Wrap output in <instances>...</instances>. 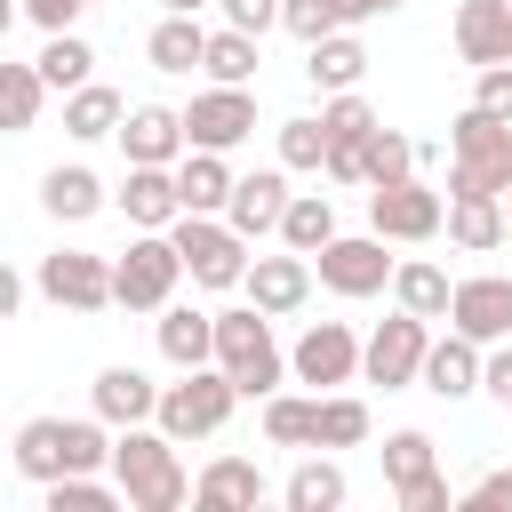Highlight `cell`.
I'll return each instance as SVG.
<instances>
[{
  "mask_svg": "<svg viewBox=\"0 0 512 512\" xmlns=\"http://www.w3.org/2000/svg\"><path fill=\"white\" fill-rule=\"evenodd\" d=\"M216 368L240 384V400H272L296 368H288V352L272 344V312L264 304H232V312H216Z\"/></svg>",
  "mask_w": 512,
  "mask_h": 512,
  "instance_id": "2",
  "label": "cell"
},
{
  "mask_svg": "<svg viewBox=\"0 0 512 512\" xmlns=\"http://www.w3.org/2000/svg\"><path fill=\"white\" fill-rule=\"evenodd\" d=\"M280 496H288V512H336V504H344V472H336L328 456H312V464L288 472Z\"/></svg>",
  "mask_w": 512,
  "mask_h": 512,
  "instance_id": "36",
  "label": "cell"
},
{
  "mask_svg": "<svg viewBox=\"0 0 512 512\" xmlns=\"http://www.w3.org/2000/svg\"><path fill=\"white\" fill-rule=\"evenodd\" d=\"M360 344H368V336H352L344 320H304V336H296L288 368H296V384L336 392V384H352V376H360Z\"/></svg>",
  "mask_w": 512,
  "mask_h": 512,
  "instance_id": "12",
  "label": "cell"
},
{
  "mask_svg": "<svg viewBox=\"0 0 512 512\" xmlns=\"http://www.w3.org/2000/svg\"><path fill=\"white\" fill-rule=\"evenodd\" d=\"M480 376H488V344H480V336H464V328L432 336V352H424V392L464 400V392H480Z\"/></svg>",
  "mask_w": 512,
  "mask_h": 512,
  "instance_id": "18",
  "label": "cell"
},
{
  "mask_svg": "<svg viewBox=\"0 0 512 512\" xmlns=\"http://www.w3.org/2000/svg\"><path fill=\"white\" fill-rule=\"evenodd\" d=\"M176 232V248H184V272H192V288H240L248 280V232L232 224V216H176L168 224Z\"/></svg>",
  "mask_w": 512,
  "mask_h": 512,
  "instance_id": "7",
  "label": "cell"
},
{
  "mask_svg": "<svg viewBox=\"0 0 512 512\" xmlns=\"http://www.w3.org/2000/svg\"><path fill=\"white\" fill-rule=\"evenodd\" d=\"M104 200H112V192L96 184V168H48V176H40V208H48L56 224H88Z\"/></svg>",
  "mask_w": 512,
  "mask_h": 512,
  "instance_id": "27",
  "label": "cell"
},
{
  "mask_svg": "<svg viewBox=\"0 0 512 512\" xmlns=\"http://www.w3.org/2000/svg\"><path fill=\"white\" fill-rule=\"evenodd\" d=\"M32 64L48 72V88H56V96H72V88H88V64H96V56H88V40H80V32H48V48H40Z\"/></svg>",
  "mask_w": 512,
  "mask_h": 512,
  "instance_id": "37",
  "label": "cell"
},
{
  "mask_svg": "<svg viewBox=\"0 0 512 512\" xmlns=\"http://www.w3.org/2000/svg\"><path fill=\"white\" fill-rule=\"evenodd\" d=\"M160 360L168 368H208L216 360V312H200V304H160Z\"/></svg>",
  "mask_w": 512,
  "mask_h": 512,
  "instance_id": "20",
  "label": "cell"
},
{
  "mask_svg": "<svg viewBox=\"0 0 512 512\" xmlns=\"http://www.w3.org/2000/svg\"><path fill=\"white\" fill-rule=\"evenodd\" d=\"M472 104H480V112H496V120H512V64H480Z\"/></svg>",
  "mask_w": 512,
  "mask_h": 512,
  "instance_id": "44",
  "label": "cell"
},
{
  "mask_svg": "<svg viewBox=\"0 0 512 512\" xmlns=\"http://www.w3.org/2000/svg\"><path fill=\"white\" fill-rule=\"evenodd\" d=\"M160 8H184V16H192V8H208V0H160Z\"/></svg>",
  "mask_w": 512,
  "mask_h": 512,
  "instance_id": "51",
  "label": "cell"
},
{
  "mask_svg": "<svg viewBox=\"0 0 512 512\" xmlns=\"http://www.w3.org/2000/svg\"><path fill=\"white\" fill-rule=\"evenodd\" d=\"M120 120H128V104H120V88H104V80H88V88L64 96V136H80V144L120 136Z\"/></svg>",
  "mask_w": 512,
  "mask_h": 512,
  "instance_id": "28",
  "label": "cell"
},
{
  "mask_svg": "<svg viewBox=\"0 0 512 512\" xmlns=\"http://www.w3.org/2000/svg\"><path fill=\"white\" fill-rule=\"evenodd\" d=\"M216 8H224V24H240V32H256V40L280 24V0H216Z\"/></svg>",
  "mask_w": 512,
  "mask_h": 512,
  "instance_id": "45",
  "label": "cell"
},
{
  "mask_svg": "<svg viewBox=\"0 0 512 512\" xmlns=\"http://www.w3.org/2000/svg\"><path fill=\"white\" fill-rule=\"evenodd\" d=\"M144 56H152V72H192L200 56H208V32L184 16V8H168L160 24H152V40H144Z\"/></svg>",
  "mask_w": 512,
  "mask_h": 512,
  "instance_id": "30",
  "label": "cell"
},
{
  "mask_svg": "<svg viewBox=\"0 0 512 512\" xmlns=\"http://www.w3.org/2000/svg\"><path fill=\"white\" fill-rule=\"evenodd\" d=\"M112 464V440H104V416H32L16 424V472L24 480H64V472H96Z\"/></svg>",
  "mask_w": 512,
  "mask_h": 512,
  "instance_id": "3",
  "label": "cell"
},
{
  "mask_svg": "<svg viewBox=\"0 0 512 512\" xmlns=\"http://www.w3.org/2000/svg\"><path fill=\"white\" fill-rule=\"evenodd\" d=\"M288 200H296V192H288V168H256V176H240V184H232V208H224V216L256 240V232H280Z\"/></svg>",
  "mask_w": 512,
  "mask_h": 512,
  "instance_id": "22",
  "label": "cell"
},
{
  "mask_svg": "<svg viewBox=\"0 0 512 512\" xmlns=\"http://www.w3.org/2000/svg\"><path fill=\"white\" fill-rule=\"evenodd\" d=\"M184 136H192L200 152H232V144H248V136H256V96L232 88V80L200 88V96L184 104Z\"/></svg>",
  "mask_w": 512,
  "mask_h": 512,
  "instance_id": "13",
  "label": "cell"
},
{
  "mask_svg": "<svg viewBox=\"0 0 512 512\" xmlns=\"http://www.w3.org/2000/svg\"><path fill=\"white\" fill-rule=\"evenodd\" d=\"M120 152L144 160V168H176V160L192 152L184 112H168V104H128V120H120Z\"/></svg>",
  "mask_w": 512,
  "mask_h": 512,
  "instance_id": "16",
  "label": "cell"
},
{
  "mask_svg": "<svg viewBox=\"0 0 512 512\" xmlns=\"http://www.w3.org/2000/svg\"><path fill=\"white\" fill-rule=\"evenodd\" d=\"M320 128H328V144H368L384 120L368 112V96H360V88H344V96H328V104H320Z\"/></svg>",
  "mask_w": 512,
  "mask_h": 512,
  "instance_id": "39",
  "label": "cell"
},
{
  "mask_svg": "<svg viewBox=\"0 0 512 512\" xmlns=\"http://www.w3.org/2000/svg\"><path fill=\"white\" fill-rule=\"evenodd\" d=\"M112 504H128L120 480H96V472H64V480H48V512H112Z\"/></svg>",
  "mask_w": 512,
  "mask_h": 512,
  "instance_id": "38",
  "label": "cell"
},
{
  "mask_svg": "<svg viewBox=\"0 0 512 512\" xmlns=\"http://www.w3.org/2000/svg\"><path fill=\"white\" fill-rule=\"evenodd\" d=\"M456 56L480 64H512V0H464L456 8Z\"/></svg>",
  "mask_w": 512,
  "mask_h": 512,
  "instance_id": "19",
  "label": "cell"
},
{
  "mask_svg": "<svg viewBox=\"0 0 512 512\" xmlns=\"http://www.w3.org/2000/svg\"><path fill=\"white\" fill-rule=\"evenodd\" d=\"M368 224H376L384 240H432V232H448V200H440L424 176L368 184Z\"/></svg>",
  "mask_w": 512,
  "mask_h": 512,
  "instance_id": "11",
  "label": "cell"
},
{
  "mask_svg": "<svg viewBox=\"0 0 512 512\" xmlns=\"http://www.w3.org/2000/svg\"><path fill=\"white\" fill-rule=\"evenodd\" d=\"M360 72H368V48H360L352 32H328V40H312V48H304V80H312L320 96L360 88Z\"/></svg>",
  "mask_w": 512,
  "mask_h": 512,
  "instance_id": "25",
  "label": "cell"
},
{
  "mask_svg": "<svg viewBox=\"0 0 512 512\" xmlns=\"http://www.w3.org/2000/svg\"><path fill=\"white\" fill-rule=\"evenodd\" d=\"M400 504H408V512H448V480L432 472V480H416V488H400Z\"/></svg>",
  "mask_w": 512,
  "mask_h": 512,
  "instance_id": "49",
  "label": "cell"
},
{
  "mask_svg": "<svg viewBox=\"0 0 512 512\" xmlns=\"http://www.w3.org/2000/svg\"><path fill=\"white\" fill-rule=\"evenodd\" d=\"M280 24L312 48V40H328V32H352L344 24V0H280Z\"/></svg>",
  "mask_w": 512,
  "mask_h": 512,
  "instance_id": "42",
  "label": "cell"
},
{
  "mask_svg": "<svg viewBox=\"0 0 512 512\" xmlns=\"http://www.w3.org/2000/svg\"><path fill=\"white\" fill-rule=\"evenodd\" d=\"M240 288H248V304H264L272 320H288V312H304V296H312V256H304V248H288V256H256Z\"/></svg>",
  "mask_w": 512,
  "mask_h": 512,
  "instance_id": "17",
  "label": "cell"
},
{
  "mask_svg": "<svg viewBox=\"0 0 512 512\" xmlns=\"http://www.w3.org/2000/svg\"><path fill=\"white\" fill-rule=\"evenodd\" d=\"M88 0H24V16L40 24V32H72V16H80Z\"/></svg>",
  "mask_w": 512,
  "mask_h": 512,
  "instance_id": "47",
  "label": "cell"
},
{
  "mask_svg": "<svg viewBox=\"0 0 512 512\" xmlns=\"http://www.w3.org/2000/svg\"><path fill=\"white\" fill-rule=\"evenodd\" d=\"M256 64H264V56H256V32H240V24H216V32H208V56H200V72H208V80L248 88V80H256Z\"/></svg>",
  "mask_w": 512,
  "mask_h": 512,
  "instance_id": "32",
  "label": "cell"
},
{
  "mask_svg": "<svg viewBox=\"0 0 512 512\" xmlns=\"http://www.w3.org/2000/svg\"><path fill=\"white\" fill-rule=\"evenodd\" d=\"M312 272H320L328 296H376V288H392L400 256H384V232L368 224V232H336V240L312 256Z\"/></svg>",
  "mask_w": 512,
  "mask_h": 512,
  "instance_id": "9",
  "label": "cell"
},
{
  "mask_svg": "<svg viewBox=\"0 0 512 512\" xmlns=\"http://www.w3.org/2000/svg\"><path fill=\"white\" fill-rule=\"evenodd\" d=\"M432 472H440L432 432H416V424H408V432H392V440H384V480H392V496H400V488H416V480H432Z\"/></svg>",
  "mask_w": 512,
  "mask_h": 512,
  "instance_id": "35",
  "label": "cell"
},
{
  "mask_svg": "<svg viewBox=\"0 0 512 512\" xmlns=\"http://www.w3.org/2000/svg\"><path fill=\"white\" fill-rule=\"evenodd\" d=\"M264 440L272 448H320V392H272L264 400Z\"/></svg>",
  "mask_w": 512,
  "mask_h": 512,
  "instance_id": "29",
  "label": "cell"
},
{
  "mask_svg": "<svg viewBox=\"0 0 512 512\" xmlns=\"http://www.w3.org/2000/svg\"><path fill=\"white\" fill-rule=\"evenodd\" d=\"M504 232H512L504 192H448V240H456V248L488 256V248H504Z\"/></svg>",
  "mask_w": 512,
  "mask_h": 512,
  "instance_id": "23",
  "label": "cell"
},
{
  "mask_svg": "<svg viewBox=\"0 0 512 512\" xmlns=\"http://www.w3.org/2000/svg\"><path fill=\"white\" fill-rule=\"evenodd\" d=\"M176 280H184V248H176V232H136V240L112 256L120 312H160V304H176Z\"/></svg>",
  "mask_w": 512,
  "mask_h": 512,
  "instance_id": "6",
  "label": "cell"
},
{
  "mask_svg": "<svg viewBox=\"0 0 512 512\" xmlns=\"http://www.w3.org/2000/svg\"><path fill=\"white\" fill-rule=\"evenodd\" d=\"M360 152H368V184H400V176H416V160H424V152H416L400 128H376Z\"/></svg>",
  "mask_w": 512,
  "mask_h": 512,
  "instance_id": "40",
  "label": "cell"
},
{
  "mask_svg": "<svg viewBox=\"0 0 512 512\" xmlns=\"http://www.w3.org/2000/svg\"><path fill=\"white\" fill-rule=\"evenodd\" d=\"M368 440V408L352 392H320V448H360Z\"/></svg>",
  "mask_w": 512,
  "mask_h": 512,
  "instance_id": "41",
  "label": "cell"
},
{
  "mask_svg": "<svg viewBox=\"0 0 512 512\" xmlns=\"http://www.w3.org/2000/svg\"><path fill=\"white\" fill-rule=\"evenodd\" d=\"M464 504H480V512H512V472H480V480L464 488Z\"/></svg>",
  "mask_w": 512,
  "mask_h": 512,
  "instance_id": "46",
  "label": "cell"
},
{
  "mask_svg": "<svg viewBox=\"0 0 512 512\" xmlns=\"http://www.w3.org/2000/svg\"><path fill=\"white\" fill-rule=\"evenodd\" d=\"M424 352H432V320L400 304L392 320H376V328H368V344H360V376H368V384H384V392L424 384Z\"/></svg>",
  "mask_w": 512,
  "mask_h": 512,
  "instance_id": "8",
  "label": "cell"
},
{
  "mask_svg": "<svg viewBox=\"0 0 512 512\" xmlns=\"http://www.w3.org/2000/svg\"><path fill=\"white\" fill-rule=\"evenodd\" d=\"M280 168H328V128L320 120H280Z\"/></svg>",
  "mask_w": 512,
  "mask_h": 512,
  "instance_id": "43",
  "label": "cell"
},
{
  "mask_svg": "<svg viewBox=\"0 0 512 512\" xmlns=\"http://www.w3.org/2000/svg\"><path fill=\"white\" fill-rule=\"evenodd\" d=\"M232 408H240V384L208 360V368H184V384H160V432H176V440H216L224 424H232Z\"/></svg>",
  "mask_w": 512,
  "mask_h": 512,
  "instance_id": "5",
  "label": "cell"
},
{
  "mask_svg": "<svg viewBox=\"0 0 512 512\" xmlns=\"http://www.w3.org/2000/svg\"><path fill=\"white\" fill-rule=\"evenodd\" d=\"M280 240L304 248V256H320V248L336 240V208H328V192H296L288 216H280Z\"/></svg>",
  "mask_w": 512,
  "mask_h": 512,
  "instance_id": "33",
  "label": "cell"
},
{
  "mask_svg": "<svg viewBox=\"0 0 512 512\" xmlns=\"http://www.w3.org/2000/svg\"><path fill=\"white\" fill-rule=\"evenodd\" d=\"M504 216H512V192H504Z\"/></svg>",
  "mask_w": 512,
  "mask_h": 512,
  "instance_id": "52",
  "label": "cell"
},
{
  "mask_svg": "<svg viewBox=\"0 0 512 512\" xmlns=\"http://www.w3.org/2000/svg\"><path fill=\"white\" fill-rule=\"evenodd\" d=\"M120 216L136 224V232H168L176 216H184V184H176V168H144V160H128V176H120Z\"/></svg>",
  "mask_w": 512,
  "mask_h": 512,
  "instance_id": "14",
  "label": "cell"
},
{
  "mask_svg": "<svg viewBox=\"0 0 512 512\" xmlns=\"http://www.w3.org/2000/svg\"><path fill=\"white\" fill-rule=\"evenodd\" d=\"M32 288H40L48 304H64V312H104V304H120L112 256H96V248H56V256H40Z\"/></svg>",
  "mask_w": 512,
  "mask_h": 512,
  "instance_id": "10",
  "label": "cell"
},
{
  "mask_svg": "<svg viewBox=\"0 0 512 512\" xmlns=\"http://www.w3.org/2000/svg\"><path fill=\"white\" fill-rule=\"evenodd\" d=\"M448 152H456L448 192H512V120L464 104L456 128H448Z\"/></svg>",
  "mask_w": 512,
  "mask_h": 512,
  "instance_id": "4",
  "label": "cell"
},
{
  "mask_svg": "<svg viewBox=\"0 0 512 512\" xmlns=\"http://www.w3.org/2000/svg\"><path fill=\"white\" fill-rule=\"evenodd\" d=\"M400 0H344V24H368V16H392Z\"/></svg>",
  "mask_w": 512,
  "mask_h": 512,
  "instance_id": "50",
  "label": "cell"
},
{
  "mask_svg": "<svg viewBox=\"0 0 512 512\" xmlns=\"http://www.w3.org/2000/svg\"><path fill=\"white\" fill-rule=\"evenodd\" d=\"M176 184H184V216H224L240 176H232V160H224V152H200V144H192V152L176 160Z\"/></svg>",
  "mask_w": 512,
  "mask_h": 512,
  "instance_id": "24",
  "label": "cell"
},
{
  "mask_svg": "<svg viewBox=\"0 0 512 512\" xmlns=\"http://www.w3.org/2000/svg\"><path fill=\"white\" fill-rule=\"evenodd\" d=\"M392 296H400L408 312H424V320H448V304H456V280H448L432 256H408V264L392 272Z\"/></svg>",
  "mask_w": 512,
  "mask_h": 512,
  "instance_id": "31",
  "label": "cell"
},
{
  "mask_svg": "<svg viewBox=\"0 0 512 512\" xmlns=\"http://www.w3.org/2000/svg\"><path fill=\"white\" fill-rule=\"evenodd\" d=\"M88 400H96V416L120 432V424H152L160 416V384L144 376V368H104L96 384H88Z\"/></svg>",
  "mask_w": 512,
  "mask_h": 512,
  "instance_id": "21",
  "label": "cell"
},
{
  "mask_svg": "<svg viewBox=\"0 0 512 512\" xmlns=\"http://www.w3.org/2000/svg\"><path fill=\"white\" fill-rule=\"evenodd\" d=\"M48 104V72L40 64H0V120L8 128H32Z\"/></svg>",
  "mask_w": 512,
  "mask_h": 512,
  "instance_id": "34",
  "label": "cell"
},
{
  "mask_svg": "<svg viewBox=\"0 0 512 512\" xmlns=\"http://www.w3.org/2000/svg\"><path fill=\"white\" fill-rule=\"evenodd\" d=\"M448 328H464V336H480V344H504V336H512V280H504V272H472V280H456Z\"/></svg>",
  "mask_w": 512,
  "mask_h": 512,
  "instance_id": "15",
  "label": "cell"
},
{
  "mask_svg": "<svg viewBox=\"0 0 512 512\" xmlns=\"http://www.w3.org/2000/svg\"><path fill=\"white\" fill-rule=\"evenodd\" d=\"M480 392H488L496 408H512V344H504V352H488V376H480Z\"/></svg>",
  "mask_w": 512,
  "mask_h": 512,
  "instance_id": "48",
  "label": "cell"
},
{
  "mask_svg": "<svg viewBox=\"0 0 512 512\" xmlns=\"http://www.w3.org/2000/svg\"><path fill=\"white\" fill-rule=\"evenodd\" d=\"M176 448H184V440L160 432V424H120V440H112V480L128 488V512H176V504L192 496Z\"/></svg>",
  "mask_w": 512,
  "mask_h": 512,
  "instance_id": "1",
  "label": "cell"
},
{
  "mask_svg": "<svg viewBox=\"0 0 512 512\" xmlns=\"http://www.w3.org/2000/svg\"><path fill=\"white\" fill-rule=\"evenodd\" d=\"M264 496V472L248 464V456H216L200 480H192V504H208V512H248Z\"/></svg>",
  "mask_w": 512,
  "mask_h": 512,
  "instance_id": "26",
  "label": "cell"
}]
</instances>
